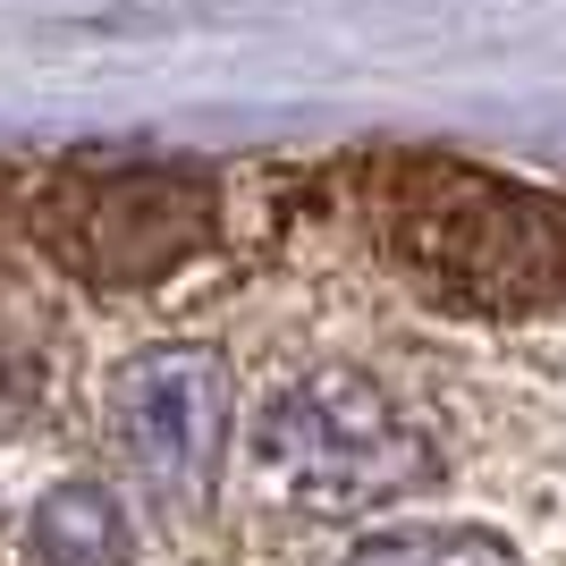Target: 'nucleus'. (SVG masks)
<instances>
[{
  "label": "nucleus",
  "instance_id": "39448f33",
  "mask_svg": "<svg viewBox=\"0 0 566 566\" xmlns=\"http://www.w3.org/2000/svg\"><path fill=\"white\" fill-rule=\"evenodd\" d=\"M25 549H34V566H118V549H127V533H118V507L102 491H60L34 507V533H25Z\"/></svg>",
  "mask_w": 566,
  "mask_h": 566
},
{
  "label": "nucleus",
  "instance_id": "423d86ee",
  "mask_svg": "<svg viewBox=\"0 0 566 566\" xmlns=\"http://www.w3.org/2000/svg\"><path fill=\"white\" fill-rule=\"evenodd\" d=\"M347 566H516V549L491 533H380Z\"/></svg>",
  "mask_w": 566,
  "mask_h": 566
},
{
  "label": "nucleus",
  "instance_id": "f03ea898",
  "mask_svg": "<svg viewBox=\"0 0 566 566\" xmlns=\"http://www.w3.org/2000/svg\"><path fill=\"white\" fill-rule=\"evenodd\" d=\"M262 465L280 473V491L296 507L347 516V507H380V499L415 491L431 473V449L373 380L322 373V380H296V389L271 398V415H262Z\"/></svg>",
  "mask_w": 566,
  "mask_h": 566
},
{
  "label": "nucleus",
  "instance_id": "7ed1b4c3",
  "mask_svg": "<svg viewBox=\"0 0 566 566\" xmlns=\"http://www.w3.org/2000/svg\"><path fill=\"white\" fill-rule=\"evenodd\" d=\"M43 245L94 287H144L212 245V187L195 169H76L34 212Z\"/></svg>",
  "mask_w": 566,
  "mask_h": 566
},
{
  "label": "nucleus",
  "instance_id": "f257e3e1",
  "mask_svg": "<svg viewBox=\"0 0 566 566\" xmlns=\"http://www.w3.org/2000/svg\"><path fill=\"white\" fill-rule=\"evenodd\" d=\"M380 237L406 271L473 313H524L566 287V212L465 161H406L380 178Z\"/></svg>",
  "mask_w": 566,
  "mask_h": 566
},
{
  "label": "nucleus",
  "instance_id": "20e7f679",
  "mask_svg": "<svg viewBox=\"0 0 566 566\" xmlns=\"http://www.w3.org/2000/svg\"><path fill=\"white\" fill-rule=\"evenodd\" d=\"M229 423V364L212 347H153L111 380V431L127 465L169 499H203Z\"/></svg>",
  "mask_w": 566,
  "mask_h": 566
}]
</instances>
